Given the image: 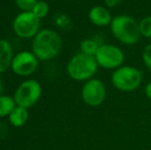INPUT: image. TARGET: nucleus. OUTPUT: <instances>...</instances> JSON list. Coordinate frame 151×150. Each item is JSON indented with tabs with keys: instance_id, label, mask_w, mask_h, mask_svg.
I'll use <instances>...</instances> for the list:
<instances>
[{
	"instance_id": "obj_6",
	"label": "nucleus",
	"mask_w": 151,
	"mask_h": 150,
	"mask_svg": "<svg viewBox=\"0 0 151 150\" xmlns=\"http://www.w3.org/2000/svg\"><path fill=\"white\" fill-rule=\"evenodd\" d=\"M41 96V85L34 79H29L22 82L14 93V101L17 106L23 108H30Z\"/></svg>"
},
{
	"instance_id": "obj_9",
	"label": "nucleus",
	"mask_w": 151,
	"mask_h": 150,
	"mask_svg": "<svg viewBox=\"0 0 151 150\" xmlns=\"http://www.w3.org/2000/svg\"><path fill=\"white\" fill-rule=\"evenodd\" d=\"M38 67V59L31 52H21L12 59V69L19 76H29L36 71Z\"/></svg>"
},
{
	"instance_id": "obj_13",
	"label": "nucleus",
	"mask_w": 151,
	"mask_h": 150,
	"mask_svg": "<svg viewBox=\"0 0 151 150\" xmlns=\"http://www.w3.org/2000/svg\"><path fill=\"white\" fill-rule=\"evenodd\" d=\"M16 106L17 104L14 98L10 96H0V117L9 115Z\"/></svg>"
},
{
	"instance_id": "obj_2",
	"label": "nucleus",
	"mask_w": 151,
	"mask_h": 150,
	"mask_svg": "<svg viewBox=\"0 0 151 150\" xmlns=\"http://www.w3.org/2000/svg\"><path fill=\"white\" fill-rule=\"evenodd\" d=\"M110 30L115 39L125 45H134L141 38L139 22L129 14H118L113 17Z\"/></svg>"
},
{
	"instance_id": "obj_15",
	"label": "nucleus",
	"mask_w": 151,
	"mask_h": 150,
	"mask_svg": "<svg viewBox=\"0 0 151 150\" xmlns=\"http://www.w3.org/2000/svg\"><path fill=\"white\" fill-rule=\"evenodd\" d=\"M48 11H50V6L43 0H39L37 3L35 4V6L32 9V12L37 17L38 19H42L44 17L47 16Z\"/></svg>"
},
{
	"instance_id": "obj_10",
	"label": "nucleus",
	"mask_w": 151,
	"mask_h": 150,
	"mask_svg": "<svg viewBox=\"0 0 151 150\" xmlns=\"http://www.w3.org/2000/svg\"><path fill=\"white\" fill-rule=\"evenodd\" d=\"M88 17L91 24L97 27L110 26L112 19H113L109 8L103 5L93 6L90 9V11H88Z\"/></svg>"
},
{
	"instance_id": "obj_20",
	"label": "nucleus",
	"mask_w": 151,
	"mask_h": 150,
	"mask_svg": "<svg viewBox=\"0 0 151 150\" xmlns=\"http://www.w3.org/2000/svg\"><path fill=\"white\" fill-rule=\"evenodd\" d=\"M145 95L149 100H151V81L148 82L145 86Z\"/></svg>"
},
{
	"instance_id": "obj_4",
	"label": "nucleus",
	"mask_w": 151,
	"mask_h": 150,
	"mask_svg": "<svg viewBox=\"0 0 151 150\" xmlns=\"http://www.w3.org/2000/svg\"><path fill=\"white\" fill-rule=\"evenodd\" d=\"M142 81V71L133 66L123 65L114 70L111 75V83L116 90L123 93H131L138 90Z\"/></svg>"
},
{
	"instance_id": "obj_16",
	"label": "nucleus",
	"mask_w": 151,
	"mask_h": 150,
	"mask_svg": "<svg viewBox=\"0 0 151 150\" xmlns=\"http://www.w3.org/2000/svg\"><path fill=\"white\" fill-rule=\"evenodd\" d=\"M139 28L142 37L151 38V16L145 17L140 21Z\"/></svg>"
},
{
	"instance_id": "obj_11",
	"label": "nucleus",
	"mask_w": 151,
	"mask_h": 150,
	"mask_svg": "<svg viewBox=\"0 0 151 150\" xmlns=\"http://www.w3.org/2000/svg\"><path fill=\"white\" fill-rule=\"evenodd\" d=\"M12 48L10 43L5 39H0V73H3L12 67Z\"/></svg>"
},
{
	"instance_id": "obj_3",
	"label": "nucleus",
	"mask_w": 151,
	"mask_h": 150,
	"mask_svg": "<svg viewBox=\"0 0 151 150\" xmlns=\"http://www.w3.org/2000/svg\"><path fill=\"white\" fill-rule=\"evenodd\" d=\"M98 68L99 65L95 57L79 52L69 60L67 64V73L74 80L88 81L93 78Z\"/></svg>"
},
{
	"instance_id": "obj_8",
	"label": "nucleus",
	"mask_w": 151,
	"mask_h": 150,
	"mask_svg": "<svg viewBox=\"0 0 151 150\" xmlns=\"http://www.w3.org/2000/svg\"><path fill=\"white\" fill-rule=\"evenodd\" d=\"M107 96L106 85L101 79L91 78L84 82L81 88L82 101L88 106L98 107L105 101Z\"/></svg>"
},
{
	"instance_id": "obj_1",
	"label": "nucleus",
	"mask_w": 151,
	"mask_h": 150,
	"mask_svg": "<svg viewBox=\"0 0 151 150\" xmlns=\"http://www.w3.org/2000/svg\"><path fill=\"white\" fill-rule=\"evenodd\" d=\"M62 48L61 36L52 29L39 31L32 41V52L40 61H48L59 55Z\"/></svg>"
},
{
	"instance_id": "obj_21",
	"label": "nucleus",
	"mask_w": 151,
	"mask_h": 150,
	"mask_svg": "<svg viewBox=\"0 0 151 150\" xmlns=\"http://www.w3.org/2000/svg\"><path fill=\"white\" fill-rule=\"evenodd\" d=\"M2 90H3V85H2V80H1V78H0V96H1Z\"/></svg>"
},
{
	"instance_id": "obj_5",
	"label": "nucleus",
	"mask_w": 151,
	"mask_h": 150,
	"mask_svg": "<svg viewBox=\"0 0 151 150\" xmlns=\"http://www.w3.org/2000/svg\"><path fill=\"white\" fill-rule=\"evenodd\" d=\"M99 67L106 70H116L123 66L124 52L118 46L114 44H101L95 56Z\"/></svg>"
},
{
	"instance_id": "obj_7",
	"label": "nucleus",
	"mask_w": 151,
	"mask_h": 150,
	"mask_svg": "<svg viewBox=\"0 0 151 150\" xmlns=\"http://www.w3.org/2000/svg\"><path fill=\"white\" fill-rule=\"evenodd\" d=\"M40 19L32 11H22L16 17L12 24L14 31L21 38H31L39 32Z\"/></svg>"
},
{
	"instance_id": "obj_12",
	"label": "nucleus",
	"mask_w": 151,
	"mask_h": 150,
	"mask_svg": "<svg viewBox=\"0 0 151 150\" xmlns=\"http://www.w3.org/2000/svg\"><path fill=\"white\" fill-rule=\"evenodd\" d=\"M9 121L14 126H22L26 123V121L28 120L29 114L28 110L26 108H23L20 106H16V108L12 111V113L9 114Z\"/></svg>"
},
{
	"instance_id": "obj_17",
	"label": "nucleus",
	"mask_w": 151,
	"mask_h": 150,
	"mask_svg": "<svg viewBox=\"0 0 151 150\" xmlns=\"http://www.w3.org/2000/svg\"><path fill=\"white\" fill-rule=\"evenodd\" d=\"M38 0H16V4L22 11H32Z\"/></svg>"
},
{
	"instance_id": "obj_18",
	"label": "nucleus",
	"mask_w": 151,
	"mask_h": 150,
	"mask_svg": "<svg viewBox=\"0 0 151 150\" xmlns=\"http://www.w3.org/2000/svg\"><path fill=\"white\" fill-rule=\"evenodd\" d=\"M142 59L145 64L146 68L151 72V43L147 44L142 52Z\"/></svg>"
},
{
	"instance_id": "obj_14",
	"label": "nucleus",
	"mask_w": 151,
	"mask_h": 150,
	"mask_svg": "<svg viewBox=\"0 0 151 150\" xmlns=\"http://www.w3.org/2000/svg\"><path fill=\"white\" fill-rule=\"evenodd\" d=\"M100 45L95 39H91V38H88V39H84L80 43V52L84 55H88V56H93L95 57L97 54L98 50H99Z\"/></svg>"
},
{
	"instance_id": "obj_19",
	"label": "nucleus",
	"mask_w": 151,
	"mask_h": 150,
	"mask_svg": "<svg viewBox=\"0 0 151 150\" xmlns=\"http://www.w3.org/2000/svg\"><path fill=\"white\" fill-rule=\"evenodd\" d=\"M105 1V6L108 8H114L117 5H119L122 0H104Z\"/></svg>"
}]
</instances>
